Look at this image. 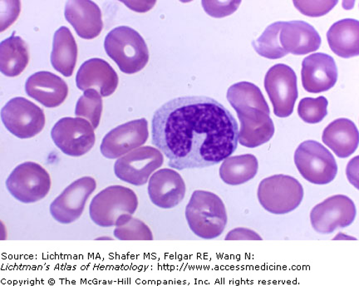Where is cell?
I'll list each match as a JSON object with an SVG mask.
<instances>
[{
    "mask_svg": "<svg viewBox=\"0 0 359 286\" xmlns=\"http://www.w3.org/2000/svg\"><path fill=\"white\" fill-rule=\"evenodd\" d=\"M152 142L177 169L214 166L235 153L239 127L226 107L208 97L175 98L156 111Z\"/></svg>",
    "mask_w": 359,
    "mask_h": 286,
    "instance_id": "1",
    "label": "cell"
},
{
    "mask_svg": "<svg viewBox=\"0 0 359 286\" xmlns=\"http://www.w3.org/2000/svg\"><path fill=\"white\" fill-rule=\"evenodd\" d=\"M190 229L202 239L212 240L223 233L227 225L226 207L219 196L206 191H195L186 208Z\"/></svg>",
    "mask_w": 359,
    "mask_h": 286,
    "instance_id": "2",
    "label": "cell"
},
{
    "mask_svg": "<svg viewBox=\"0 0 359 286\" xmlns=\"http://www.w3.org/2000/svg\"><path fill=\"white\" fill-rule=\"evenodd\" d=\"M105 50L124 74H133L145 68L149 51L140 34L128 26L110 31L104 41Z\"/></svg>",
    "mask_w": 359,
    "mask_h": 286,
    "instance_id": "3",
    "label": "cell"
},
{
    "mask_svg": "<svg viewBox=\"0 0 359 286\" xmlns=\"http://www.w3.org/2000/svg\"><path fill=\"white\" fill-rule=\"evenodd\" d=\"M138 207L136 193L128 187L111 186L94 196L89 207L90 217L102 227L115 226L125 214H133Z\"/></svg>",
    "mask_w": 359,
    "mask_h": 286,
    "instance_id": "4",
    "label": "cell"
},
{
    "mask_svg": "<svg viewBox=\"0 0 359 286\" xmlns=\"http://www.w3.org/2000/svg\"><path fill=\"white\" fill-rule=\"evenodd\" d=\"M304 189L297 179L276 175L264 179L259 183L258 199L267 212L285 214L294 211L302 204Z\"/></svg>",
    "mask_w": 359,
    "mask_h": 286,
    "instance_id": "5",
    "label": "cell"
},
{
    "mask_svg": "<svg viewBox=\"0 0 359 286\" xmlns=\"http://www.w3.org/2000/svg\"><path fill=\"white\" fill-rule=\"evenodd\" d=\"M294 163L305 180L313 184H329L338 173V165L334 156L316 141H305L298 147L294 154Z\"/></svg>",
    "mask_w": 359,
    "mask_h": 286,
    "instance_id": "6",
    "label": "cell"
},
{
    "mask_svg": "<svg viewBox=\"0 0 359 286\" xmlns=\"http://www.w3.org/2000/svg\"><path fill=\"white\" fill-rule=\"evenodd\" d=\"M8 192L25 204L39 202L51 189V178L39 164L28 162L19 165L6 181Z\"/></svg>",
    "mask_w": 359,
    "mask_h": 286,
    "instance_id": "7",
    "label": "cell"
},
{
    "mask_svg": "<svg viewBox=\"0 0 359 286\" xmlns=\"http://www.w3.org/2000/svg\"><path fill=\"white\" fill-rule=\"evenodd\" d=\"M1 119L7 130L20 139L38 135L45 126L43 110L21 97L13 98L4 105Z\"/></svg>",
    "mask_w": 359,
    "mask_h": 286,
    "instance_id": "8",
    "label": "cell"
},
{
    "mask_svg": "<svg viewBox=\"0 0 359 286\" xmlns=\"http://www.w3.org/2000/svg\"><path fill=\"white\" fill-rule=\"evenodd\" d=\"M53 142L67 156H83L95 144L93 125L82 118H64L58 120L51 131Z\"/></svg>",
    "mask_w": 359,
    "mask_h": 286,
    "instance_id": "9",
    "label": "cell"
},
{
    "mask_svg": "<svg viewBox=\"0 0 359 286\" xmlns=\"http://www.w3.org/2000/svg\"><path fill=\"white\" fill-rule=\"evenodd\" d=\"M264 88L272 102L273 114L279 118L290 117L299 96L294 71L285 64L273 66L264 78Z\"/></svg>",
    "mask_w": 359,
    "mask_h": 286,
    "instance_id": "10",
    "label": "cell"
},
{
    "mask_svg": "<svg viewBox=\"0 0 359 286\" xmlns=\"http://www.w3.org/2000/svg\"><path fill=\"white\" fill-rule=\"evenodd\" d=\"M163 163V155L159 150L150 146L142 147L121 156L115 163L114 172L120 180L143 186Z\"/></svg>",
    "mask_w": 359,
    "mask_h": 286,
    "instance_id": "11",
    "label": "cell"
},
{
    "mask_svg": "<svg viewBox=\"0 0 359 286\" xmlns=\"http://www.w3.org/2000/svg\"><path fill=\"white\" fill-rule=\"evenodd\" d=\"M355 217V205L344 195L330 196L316 205L311 212L313 230L321 234L333 233L339 228L351 225Z\"/></svg>",
    "mask_w": 359,
    "mask_h": 286,
    "instance_id": "12",
    "label": "cell"
},
{
    "mask_svg": "<svg viewBox=\"0 0 359 286\" xmlns=\"http://www.w3.org/2000/svg\"><path fill=\"white\" fill-rule=\"evenodd\" d=\"M93 177H84L71 183L50 205L53 219L61 224H71L82 216L89 196L96 190Z\"/></svg>",
    "mask_w": 359,
    "mask_h": 286,
    "instance_id": "13",
    "label": "cell"
},
{
    "mask_svg": "<svg viewBox=\"0 0 359 286\" xmlns=\"http://www.w3.org/2000/svg\"><path fill=\"white\" fill-rule=\"evenodd\" d=\"M148 137L149 132L145 118L131 121L107 134L102 142L101 153L106 158H120L144 144Z\"/></svg>",
    "mask_w": 359,
    "mask_h": 286,
    "instance_id": "14",
    "label": "cell"
},
{
    "mask_svg": "<svg viewBox=\"0 0 359 286\" xmlns=\"http://www.w3.org/2000/svg\"><path fill=\"white\" fill-rule=\"evenodd\" d=\"M234 109L241 123L238 137L241 145L255 149L271 139L275 125L267 111L250 106H239Z\"/></svg>",
    "mask_w": 359,
    "mask_h": 286,
    "instance_id": "15",
    "label": "cell"
},
{
    "mask_svg": "<svg viewBox=\"0 0 359 286\" xmlns=\"http://www.w3.org/2000/svg\"><path fill=\"white\" fill-rule=\"evenodd\" d=\"M187 187L180 174L172 169H161L150 178L148 195L156 207L172 209L185 198Z\"/></svg>",
    "mask_w": 359,
    "mask_h": 286,
    "instance_id": "16",
    "label": "cell"
},
{
    "mask_svg": "<svg viewBox=\"0 0 359 286\" xmlns=\"http://www.w3.org/2000/svg\"><path fill=\"white\" fill-rule=\"evenodd\" d=\"M303 87L309 93L330 90L338 80V69L333 57L318 53L309 55L302 62Z\"/></svg>",
    "mask_w": 359,
    "mask_h": 286,
    "instance_id": "17",
    "label": "cell"
},
{
    "mask_svg": "<svg viewBox=\"0 0 359 286\" xmlns=\"http://www.w3.org/2000/svg\"><path fill=\"white\" fill-rule=\"evenodd\" d=\"M118 76L109 62L101 59L84 62L76 76L77 87L83 92L94 89L102 97H109L118 86Z\"/></svg>",
    "mask_w": 359,
    "mask_h": 286,
    "instance_id": "18",
    "label": "cell"
},
{
    "mask_svg": "<svg viewBox=\"0 0 359 286\" xmlns=\"http://www.w3.org/2000/svg\"><path fill=\"white\" fill-rule=\"evenodd\" d=\"M27 95L44 107L53 109L60 106L69 95V87L64 79L50 72H38L27 80Z\"/></svg>",
    "mask_w": 359,
    "mask_h": 286,
    "instance_id": "19",
    "label": "cell"
},
{
    "mask_svg": "<svg viewBox=\"0 0 359 286\" xmlns=\"http://www.w3.org/2000/svg\"><path fill=\"white\" fill-rule=\"evenodd\" d=\"M65 18L82 39H93L102 32V12L97 4L93 1L78 0L67 2Z\"/></svg>",
    "mask_w": 359,
    "mask_h": 286,
    "instance_id": "20",
    "label": "cell"
},
{
    "mask_svg": "<svg viewBox=\"0 0 359 286\" xmlns=\"http://www.w3.org/2000/svg\"><path fill=\"white\" fill-rule=\"evenodd\" d=\"M280 40L283 48L294 55H308L321 46L317 30L304 21L283 22Z\"/></svg>",
    "mask_w": 359,
    "mask_h": 286,
    "instance_id": "21",
    "label": "cell"
},
{
    "mask_svg": "<svg viewBox=\"0 0 359 286\" xmlns=\"http://www.w3.org/2000/svg\"><path fill=\"white\" fill-rule=\"evenodd\" d=\"M322 140L337 156L346 158L357 150L359 133L356 125L351 120L339 118L325 129Z\"/></svg>",
    "mask_w": 359,
    "mask_h": 286,
    "instance_id": "22",
    "label": "cell"
},
{
    "mask_svg": "<svg viewBox=\"0 0 359 286\" xmlns=\"http://www.w3.org/2000/svg\"><path fill=\"white\" fill-rule=\"evenodd\" d=\"M327 43L335 55L350 59L359 55V22L346 19L336 22L327 34Z\"/></svg>",
    "mask_w": 359,
    "mask_h": 286,
    "instance_id": "23",
    "label": "cell"
},
{
    "mask_svg": "<svg viewBox=\"0 0 359 286\" xmlns=\"http://www.w3.org/2000/svg\"><path fill=\"white\" fill-rule=\"evenodd\" d=\"M78 59V46L71 31L62 26L53 37L51 64L53 69L65 77L73 75Z\"/></svg>",
    "mask_w": 359,
    "mask_h": 286,
    "instance_id": "24",
    "label": "cell"
},
{
    "mask_svg": "<svg viewBox=\"0 0 359 286\" xmlns=\"http://www.w3.org/2000/svg\"><path fill=\"white\" fill-rule=\"evenodd\" d=\"M29 61L27 43L13 33L0 43V71L7 77H17L26 69Z\"/></svg>",
    "mask_w": 359,
    "mask_h": 286,
    "instance_id": "25",
    "label": "cell"
},
{
    "mask_svg": "<svg viewBox=\"0 0 359 286\" xmlns=\"http://www.w3.org/2000/svg\"><path fill=\"white\" fill-rule=\"evenodd\" d=\"M258 169V160L252 154L229 156L219 168V177L228 185H241L257 176Z\"/></svg>",
    "mask_w": 359,
    "mask_h": 286,
    "instance_id": "26",
    "label": "cell"
},
{
    "mask_svg": "<svg viewBox=\"0 0 359 286\" xmlns=\"http://www.w3.org/2000/svg\"><path fill=\"white\" fill-rule=\"evenodd\" d=\"M226 97L233 109L239 106H250L271 114L262 92L253 83L241 82L232 85L228 89Z\"/></svg>",
    "mask_w": 359,
    "mask_h": 286,
    "instance_id": "27",
    "label": "cell"
},
{
    "mask_svg": "<svg viewBox=\"0 0 359 286\" xmlns=\"http://www.w3.org/2000/svg\"><path fill=\"white\" fill-rule=\"evenodd\" d=\"M283 22H276L267 27L260 37L252 43L255 50L269 60H279L288 55L281 46L280 34Z\"/></svg>",
    "mask_w": 359,
    "mask_h": 286,
    "instance_id": "28",
    "label": "cell"
},
{
    "mask_svg": "<svg viewBox=\"0 0 359 286\" xmlns=\"http://www.w3.org/2000/svg\"><path fill=\"white\" fill-rule=\"evenodd\" d=\"M114 232L120 240H152L154 235L144 222L134 218L131 214H125L116 223Z\"/></svg>",
    "mask_w": 359,
    "mask_h": 286,
    "instance_id": "29",
    "label": "cell"
},
{
    "mask_svg": "<svg viewBox=\"0 0 359 286\" xmlns=\"http://www.w3.org/2000/svg\"><path fill=\"white\" fill-rule=\"evenodd\" d=\"M102 113V100L100 93L88 89L80 97L76 105L75 115L83 118L93 125L94 129L100 123Z\"/></svg>",
    "mask_w": 359,
    "mask_h": 286,
    "instance_id": "30",
    "label": "cell"
},
{
    "mask_svg": "<svg viewBox=\"0 0 359 286\" xmlns=\"http://www.w3.org/2000/svg\"><path fill=\"white\" fill-rule=\"evenodd\" d=\"M327 104L329 102L325 97L303 98L298 107L299 118L309 124L320 123L327 114Z\"/></svg>",
    "mask_w": 359,
    "mask_h": 286,
    "instance_id": "31",
    "label": "cell"
},
{
    "mask_svg": "<svg viewBox=\"0 0 359 286\" xmlns=\"http://www.w3.org/2000/svg\"><path fill=\"white\" fill-rule=\"evenodd\" d=\"M338 1H294L296 8L303 15L320 17L333 10Z\"/></svg>",
    "mask_w": 359,
    "mask_h": 286,
    "instance_id": "32",
    "label": "cell"
},
{
    "mask_svg": "<svg viewBox=\"0 0 359 286\" xmlns=\"http://www.w3.org/2000/svg\"><path fill=\"white\" fill-rule=\"evenodd\" d=\"M241 1H202V6L210 16L223 18L237 11Z\"/></svg>",
    "mask_w": 359,
    "mask_h": 286,
    "instance_id": "33",
    "label": "cell"
},
{
    "mask_svg": "<svg viewBox=\"0 0 359 286\" xmlns=\"http://www.w3.org/2000/svg\"><path fill=\"white\" fill-rule=\"evenodd\" d=\"M226 240H262V238L257 232L247 228H236L226 236Z\"/></svg>",
    "mask_w": 359,
    "mask_h": 286,
    "instance_id": "34",
    "label": "cell"
},
{
    "mask_svg": "<svg viewBox=\"0 0 359 286\" xmlns=\"http://www.w3.org/2000/svg\"><path fill=\"white\" fill-rule=\"evenodd\" d=\"M347 176L351 184L358 189V156L350 161L347 167Z\"/></svg>",
    "mask_w": 359,
    "mask_h": 286,
    "instance_id": "35",
    "label": "cell"
}]
</instances>
